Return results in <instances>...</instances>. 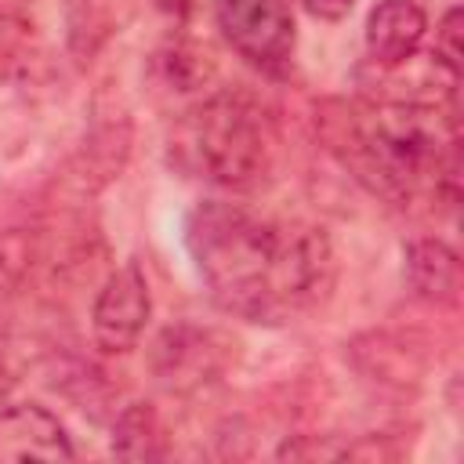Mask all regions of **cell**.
<instances>
[{
    "label": "cell",
    "mask_w": 464,
    "mask_h": 464,
    "mask_svg": "<svg viewBox=\"0 0 464 464\" xmlns=\"http://www.w3.org/2000/svg\"><path fill=\"white\" fill-rule=\"evenodd\" d=\"M185 246L218 308L250 323H286L334 290V246L319 225L279 221L228 199H203L185 218Z\"/></svg>",
    "instance_id": "obj_1"
},
{
    "label": "cell",
    "mask_w": 464,
    "mask_h": 464,
    "mask_svg": "<svg viewBox=\"0 0 464 464\" xmlns=\"http://www.w3.org/2000/svg\"><path fill=\"white\" fill-rule=\"evenodd\" d=\"M319 138L337 163L388 203H413L424 188L457 203V120L424 102H323Z\"/></svg>",
    "instance_id": "obj_2"
},
{
    "label": "cell",
    "mask_w": 464,
    "mask_h": 464,
    "mask_svg": "<svg viewBox=\"0 0 464 464\" xmlns=\"http://www.w3.org/2000/svg\"><path fill=\"white\" fill-rule=\"evenodd\" d=\"M276 156V127L246 91H214L181 112L170 134V160L207 185L246 192L265 181Z\"/></svg>",
    "instance_id": "obj_3"
},
{
    "label": "cell",
    "mask_w": 464,
    "mask_h": 464,
    "mask_svg": "<svg viewBox=\"0 0 464 464\" xmlns=\"http://www.w3.org/2000/svg\"><path fill=\"white\" fill-rule=\"evenodd\" d=\"M228 47L261 72H286L297 44L290 0H214Z\"/></svg>",
    "instance_id": "obj_4"
},
{
    "label": "cell",
    "mask_w": 464,
    "mask_h": 464,
    "mask_svg": "<svg viewBox=\"0 0 464 464\" xmlns=\"http://www.w3.org/2000/svg\"><path fill=\"white\" fill-rule=\"evenodd\" d=\"M228 348H232L228 337H221L210 326L174 323V326L160 330V337L152 341L149 370L160 381V388H167L174 395H188L225 373Z\"/></svg>",
    "instance_id": "obj_5"
},
{
    "label": "cell",
    "mask_w": 464,
    "mask_h": 464,
    "mask_svg": "<svg viewBox=\"0 0 464 464\" xmlns=\"http://www.w3.org/2000/svg\"><path fill=\"white\" fill-rule=\"evenodd\" d=\"M130 141H134V130H130L127 109L109 102L105 94H98L91 105V120L80 138V149L72 152V160L65 167V181L80 196L102 192L105 185H112L123 174V167L130 160Z\"/></svg>",
    "instance_id": "obj_6"
},
{
    "label": "cell",
    "mask_w": 464,
    "mask_h": 464,
    "mask_svg": "<svg viewBox=\"0 0 464 464\" xmlns=\"http://www.w3.org/2000/svg\"><path fill=\"white\" fill-rule=\"evenodd\" d=\"M149 315H152V294H149L145 272L134 261L112 268L105 276V283L98 286L94 304H91V334H94V344L105 355L130 352L141 341V334L149 326Z\"/></svg>",
    "instance_id": "obj_7"
},
{
    "label": "cell",
    "mask_w": 464,
    "mask_h": 464,
    "mask_svg": "<svg viewBox=\"0 0 464 464\" xmlns=\"http://www.w3.org/2000/svg\"><path fill=\"white\" fill-rule=\"evenodd\" d=\"M72 439L44 402L0 406V460H72Z\"/></svg>",
    "instance_id": "obj_8"
},
{
    "label": "cell",
    "mask_w": 464,
    "mask_h": 464,
    "mask_svg": "<svg viewBox=\"0 0 464 464\" xmlns=\"http://www.w3.org/2000/svg\"><path fill=\"white\" fill-rule=\"evenodd\" d=\"M428 36V14L417 0H381L366 18V54L370 65L410 62Z\"/></svg>",
    "instance_id": "obj_9"
},
{
    "label": "cell",
    "mask_w": 464,
    "mask_h": 464,
    "mask_svg": "<svg viewBox=\"0 0 464 464\" xmlns=\"http://www.w3.org/2000/svg\"><path fill=\"white\" fill-rule=\"evenodd\" d=\"M402 276L410 294L428 304H457L460 297V257L439 236H420L406 246Z\"/></svg>",
    "instance_id": "obj_10"
},
{
    "label": "cell",
    "mask_w": 464,
    "mask_h": 464,
    "mask_svg": "<svg viewBox=\"0 0 464 464\" xmlns=\"http://www.w3.org/2000/svg\"><path fill=\"white\" fill-rule=\"evenodd\" d=\"M112 453L120 460H163L167 431L152 402H130L112 420Z\"/></svg>",
    "instance_id": "obj_11"
},
{
    "label": "cell",
    "mask_w": 464,
    "mask_h": 464,
    "mask_svg": "<svg viewBox=\"0 0 464 464\" xmlns=\"http://www.w3.org/2000/svg\"><path fill=\"white\" fill-rule=\"evenodd\" d=\"M152 80L170 94H196L214 80V62L188 40H170L152 54Z\"/></svg>",
    "instance_id": "obj_12"
},
{
    "label": "cell",
    "mask_w": 464,
    "mask_h": 464,
    "mask_svg": "<svg viewBox=\"0 0 464 464\" xmlns=\"http://www.w3.org/2000/svg\"><path fill=\"white\" fill-rule=\"evenodd\" d=\"M352 355L359 362V370L370 377V381H384V384H406V381H417L420 373V359L402 348V341L388 337V334H362L355 344H352Z\"/></svg>",
    "instance_id": "obj_13"
},
{
    "label": "cell",
    "mask_w": 464,
    "mask_h": 464,
    "mask_svg": "<svg viewBox=\"0 0 464 464\" xmlns=\"http://www.w3.org/2000/svg\"><path fill=\"white\" fill-rule=\"evenodd\" d=\"M44 261V236L33 225H14L0 232V304L25 290L29 276Z\"/></svg>",
    "instance_id": "obj_14"
},
{
    "label": "cell",
    "mask_w": 464,
    "mask_h": 464,
    "mask_svg": "<svg viewBox=\"0 0 464 464\" xmlns=\"http://www.w3.org/2000/svg\"><path fill=\"white\" fill-rule=\"evenodd\" d=\"M33 0H0V80H18L33 65Z\"/></svg>",
    "instance_id": "obj_15"
},
{
    "label": "cell",
    "mask_w": 464,
    "mask_h": 464,
    "mask_svg": "<svg viewBox=\"0 0 464 464\" xmlns=\"http://www.w3.org/2000/svg\"><path fill=\"white\" fill-rule=\"evenodd\" d=\"M109 33H112V18L105 14L102 0H72V7H69V47L80 62L91 58Z\"/></svg>",
    "instance_id": "obj_16"
},
{
    "label": "cell",
    "mask_w": 464,
    "mask_h": 464,
    "mask_svg": "<svg viewBox=\"0 0 464 464\" xmlns=\"http://www.w3.org/2000/svg\"><path fill=\"white\" fill-rule=\"evenodd\" d=\"M431 58L460 80V7H450L439 25H435V47H431Z\"/></svg>",
    "instance_id": "obj_17"
},
{
    "label": "cell",
    "mask_w": 464,
    "mask_h": 464,
    "mask_svg": "<svg viewBox=\"0 0 464 464\" xmlns=\"http://www.w3.org/2000/svg\"><path fill=\"white\" fill-rule=\"evenodd\" d=\"M312 18H319V22H341V18H348V11H352V4L355 0H297Z\"/></svg>",
    "instance_id": "obj_18"
},
{
    "label": "cell",
    "mask_w": 464,
    "mask_h": 464,
    "mask_svg": "<svg viewBox=\"0 0 464 464\" xmlns=\"http://www.w3.org/2000/svg\"><path fill=\"white\" fill-rule=\"evenodd\" d=\"M167 18H174V22H185L188 18V11H192V0H152Z\"/></svg>",
    "instance_id": "obj_19"
},
{
    "label": "cell",
    "mask_w": 464,
    "mask_h": 464,
    "mask_svg": "<svg viewBox=\"0 0 464 464\" xmlns=\"http://www.w3.org/2000/svg\"><path fill=\"white\" fill-rule=\"evenodd\" d=\"M11 392H14V373L7 370V362H0V406L11 399Z\"/></svg>",
    "instance_id": "obj_20"
}]
</instances>
